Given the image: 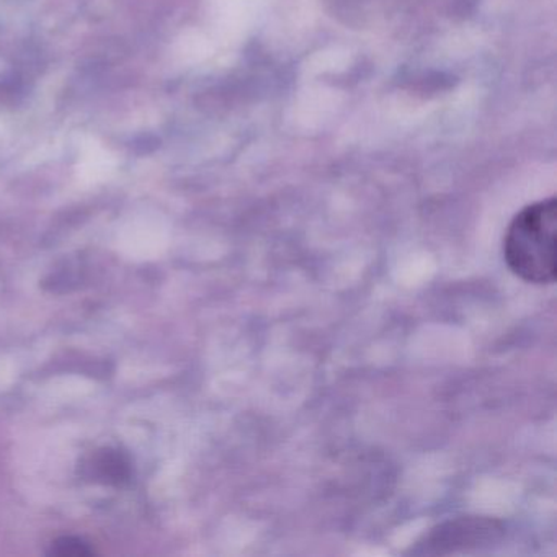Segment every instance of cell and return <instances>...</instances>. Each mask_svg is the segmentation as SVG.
Segmentation results:
<instances>
[{"mask_svg": "<svg viewBox=\"0 0 557 557\" xmlns=\"http://www.w3.org/2000/svg\"><path fill=\"white\" fill-rule=\"evenodd\" d=\"M556 240V198L528 205L505 234V263L523 282L553 285L557 275Z\"/></svg>", "mask_w": 557, "mask_h": 557, "instance_id": "6da1fadb", "label": "cell"}, {"mask_svg": "<svg viewBox=\"0 0 557 557\" xmlns=\"http://www.w3.org/2000/svg\"><path fill=\"white\" fill-rule=\"evenodd\" d=\"M504 536V524L495 518L461 517L432 528L410 553L417 556H446L481 549L498 543Z\"/></svg>", "mask_w": 557, "mask_h": 557, "instance_id": "7a4b0ae2", "label": "cell"}, {"mask_svg": "<svg viewBox=\"0 0 557 557\" xmlns=\"http://www.w3.org/2000/svg\"><path fill=\"white\" fill-rule=\"evenodd\" d=\"M87 469L94 481L103 484L123 485L132 478V462L120 449L103 448L94 453Z\"/></svg>", "mask_w": 557, "mask_h": 557, "instance_id": "3957f363", "label": "cell"}, {"mask_svg": "<svg viewBox=\"0 0 557 557\" xmlns=\"http://www.w3.org/2000/svg\"><path fill=\"white\" fill-rule=\"evenodd\" d=\"M94 549L83 537L63 536L51 544L50 556L87 557L92 556Z\"/></svg>", "mask_w": 557, "mask_h": 557, "instance_id": "277c9868", "label": "cell"}]
</instances>
